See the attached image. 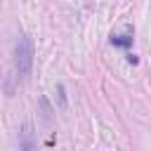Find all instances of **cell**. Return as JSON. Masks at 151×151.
Returning a JSON list of instances; mask_svg holds the SVG:
<instances>
[{"mask_svg":"<svg viewBox=\"0 0 151 151\" xmlns=\"http://www.w3.org/2000/svg\"><path fill=\"white\" fill-rule=\"evenodd\" d=\"M111 42L118 45V47H127V45H132V33L127 31V33H123V35H111Z\"/></svg>","mask_w":151,"mask_h":151,"instance_id":"obj_2","label":"cell"},{"mask_svg":"<svg viewBox=\"0 0 151 151\" xmlns=\"http://www.w3.org/2000/svg\"><path fill=\"white\" fill-rule=\"evenodd\" d=\"M33 68V42L28 35H21L14 47V71L17 78H26Z\"/></svg>","mask_w":151,"mask_h":151,"instance_id":"obj_1","label":"cell"}]
</instances>
